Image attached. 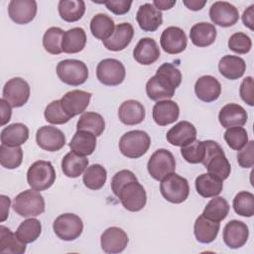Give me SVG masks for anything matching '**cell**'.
Here are the masks:
<instances>
[{
	"label": "cell",
	"mask_w": 254,
	"mask_h": 254,
	"mask_svg": "<svg viewBox=\"0 0 254 254\" xmlns=\"http://www.w3.org/2000/svg\"><path fill=\"white\" fill-rule=\"evenodd\" d=\"M182 82V73L173 64L165 63L146 83V93L151 100L160 101L175 95V90Z\"/></svg>",
	"instance_id": "obj_1"
},
{
	"label": "cell",
	"mask_w": 254,
	"mask_h": 254,
	"mask_svg": "<svg viewBox=\"0 0 254 254\" xmlns=\"http://www.w3.org/2000/svg\"><path fill=\"white\" fill-rule=\"evenodd\" d=\"M203 143L205 153L201 164L206 168L208 174L221 181L226 180L230 175L231 166L222 148L217 142L212 140H206Z\"/></svg>",
	"instance_id": "obj_2"
},
{
	"label": "cell",
	"mask_w": 254,
	"mask_h": 254,
	"mask_svg": "<svg viewBox=\"0 0 254 254\" xmlns=\"http://www.w3.org/2000/svg\"><path fill=\"white\" fill-rule=\"evenodd\" d=\"M114 194L120 199L124 208L129 211H139L146 205V190L138 180H132L125 183L114 192Z\"/></svg>",
	"instance_id": "obj_3"
},
{
	"label": "cell",
	"mask_w": 254,
	"mask_h": 254,
	"mask_svg": "<svg viewBox=\"0 0 254 254\" xmlns=\"http://www.w3.org/2000/svg\"><path fill=\"white\" fill-rule=\"evenodd\" d=\"M12 207L22 217L38 216L45 211V199L40 191L26 190L15 196Z\"/></svg>",
	"instance_id": "obj_4"
},
{
	"label": "cell",
	"mask_w": 254,
	"mask_h": 254,
	"mask_svg": "<svg viewBox=\"0 0 254 254\" xmlns=\"http://www.w3.org/2000/svg\"><path fill=\"white\" fill-rule=\"evenodd\" d=\"M151 138L145 131L132 130L126 132L119 140V150L127 158L138 159L149 150Z\"/></svg>",
	"instance_id": "obj_5"
},
{
	"label": "cell",
	"mask_w": 254,
	"mask_h": 254,
	"mask_svg": "<svg viewBox=\"0 0 254 254\" xmlns=\"http://www.w3.org/2000/svg\"><path fill=\"white\" fill-rule=\"evenodd\" d=\"M56 181V171L49 161H36L27 172V182L32 190L37 191L46 190Z\"/></svg>",
	"instance_id": "obj_6"
},
{
	"label": "cell",
	"mask_w": 254,
	"mask_h": 254,
	"mask_svg": "<svg viewBox=\"0 0 254 254\" xmlns=\"http://www.w3.org/2000/svg\"><path fill=\"white\" fill-rule=\"evenodd\" d=\"M160 191L168 201L182 203L190 194V186L187 179L174 172L161 181Z\"/></svg>",
	"instance_id": "obj_7"
},
{
	"label": "cell",
	"mask_w": 254,
	"mask_h": 254,
	"mask_svg": "<svg viewBox=\"0 0 254 254\" xmlns=\"http://www.w3.org/2000/svg\"><path fill=\"white\" fill-rule=\"evenodd\" d=\"M57 74L64 83L77 86L86 81L88 68L87 65L79 60L67 59L58 64Z\"/></svg>",
	"instance_id": "obj_8"
},
{
	"label": "cell",
	"mask_w": 254,
	"mask_h": 254,
	"mask_svg": "<svg viewBox=\"0 0 254 254\" xmlns=\"http://www.w3.org/2000/svg\"><path fill=\"white\" fill-rule=\"evenodd\" d=\"M147 170L153 179L162 181L176 170L174 155L167 149H158L151 155L147 164Z\"/></svg>",
	"instance_id": "obj_9"
},
{
	"label": "cell",
	"mask_w": 254,
	"mask_h": 254,
	"mask_svg": "<svg viewBox=\"0 0 254 254\" xmlns=\"http://www.w3.org/2000/svg\"><path fill=\"white\" fill-rule=\"evenodd\" d=\"M53 229L60 239L71 241L81 235L83 223L78 215L74 213H64L55 219Z\"/></svg>",
	"instance_id": "obj_10"
},
{
	"label": "cell",
	"mask_w": 254,
	"mask_h": 254,
	"mask_svg": "<svg viewBox=\"0 0 254 254\" xmlns=\"http://www.w3.org/2000/svg\"><path fill=\"white\" fill-rule=\"evenodd\" d=\"M126 70L121 62L116 59H104L96 67L97 79L104 85H119L125 79Z\"/></svg>",
	"instance_id": "obj_11"
},
{
	"label": "cell",
	"mask_w": 254,
	"mask_h": 254,
	"mask_svg": "<svg viewBox=\"0 0 254 254\" xmlns=\"http://www.w3.org/2000/svg\"><path fill=\"white\" fill-rule=\"evenodd\" d=\"M2 95L12 107H21L29 100L30 85L21 77H13L4 84Z\"/></svg>",
	"instance_id": "obj_12"
},
{
	"label": "cell",
	"mask_w": 254,
	"mask_h": 254,
	"mask_svg": "<svg viewBox=\"0 0 254 254\" xmlns=\"http://www.w3.org/2000/svg\"><path fill=\"white\" fill-rule=\"evenodd\" d=\"M161 48L170 55L184 52L188 45V39L183 29L175 26L166 28L160 38Z\"/></svg>",
	"instance_id": "obj_13"
},
{
	"label": "cell",
	"mask_w": 254,
	"mask_h": 254,
	"mask_svg": "<svg viewBox=\"0 0 254 254\" xmlns=\"http://www.w3.org/2000/svg\"><path fill=\"white\" fill-rule=\"evenodd\" d=\"M90 98V92L80 89H74L66 92L60 100L64 111L70 118H72L85 111L89 104Z\"/></svg>",
	"instance_id": "obj_14"
},
{
	"label": "cell",
	"mask_w": 254,
	"mask_h": 254,
	"mask_svg": "<svg viewBox=\"0 0 254 254\" xmlns=\"http://www.w3.org/2000/svg\"><path fill=\"white\" fill-rule=\"evenodd\" d=\"M38 146L48 152H57L65 145V136L54 126H43L36 133Z\"/></svg>",
	"instance_id": "obj_15"
},
{
	"label": "cell",
	"mask_w": 254,
	"mask_h": 254,
	"mask_svg": "<svg viewBox=\"0 0 254 254\" xmlns=\"http://www.w3.org/2000/svg\"><path fill=\"white\" fill-rule=\"evenodd\" d=\"M209 18L214 25L230 27L237 23L239 13L237 8L226 1H216L209 8Z\"/></svg>",
	"instance_id": "obj_16"
},
{
	"label": "cell",
	"mask_w": 254,
	"mask_h": 254,
	"mask_svg": "<svg viewBox=\"0 0 254 254\" xmlns=\"http://www.w3.org/2000/svg\"><path fill=\"white\" fill-rule=\"evenodd\" d=\"M129 242L127 233L116 226L108 227L101 234L100 245L105 253L113 254L122 252Z\"/></svg>",
	"instance_id": "obj_17"
},
{
	"label": "cell",
	"mask_w": 254,
	"mask_h": 254,
	"mask_svg": "<svg viewBox=\"0 0 254 254\" xmlns=\"http://www.w3.org/2000/svg\"><path fill=\"white\" fill-rule=\"evenodd\" d=\"M8 14L16 24H28L37 14V2L35 0H12L8 5Z\"/></svg>",
	"instance_id": "obj_18"
},
{
	"label": "cell",
	"mask_w": 254,
	"mask_h": 254,
	"mask_svg": "<svg viewBox=\"0 0 254 254\" xmlns=\"http://www.w3.org/2000/svg\"><path fill=\"white\" fill-rule=\"evenodd\" d=\"M248 236V226L240 220H230L224 226L223 241L229 248L237 249L242 247L247 242Z\"/></svg>",
	"instance_id": "obj_19"
},
{
	"label": "cell",
	"mask_w": 254,
	"mask_h": 254,
	"mask_svg": "<svg viewBox=\"0 0 254 254\" xmlns=\"http://www.w3.org/2000/svg\"><path fill=\"white\" fill-rule=\"evenodd\" d=\"M139 27L145 32H155L163 22V15L152 3L141 5L136 14Z\"/></svg>",
	"instance_id": "obj_20"
},
{
	"label": "cell",
	"mask_w": 254,
	"mask_h": 254,
	"mask_svg": "<svg viewBox=\"0 0 254 254\" xmlns=\"http://www.w3.org/2000/svg\"><path fill=\"white\" fill-rule=\"evenodd\" d=\"M247 112L239 104L228 103L224 105L218 114L219 123L223 128L242 127L247 122Z\"/></svg>",
	"instance_id": "obj_21"
},
{
	"label": "cell",
	"mask_w": 254,
	"mask_h": 254,
	"mask_svg": "<svg viewBox=\"0 0 254 254\" xmlns=\"http://www.w3.org/2000/svg\"><path fill=\"white\" fill-rule=\"evenodd\" d=\"M134 36V28L130 23H121L115 27L112 36L103 41L104 47L113 52H119L129 46Z\"/></svg>",
	"instance_id": "obj_22"
},
{
	"label": "cell",
	"mask_w": 254,
	"mask_h": 254,
	"mask_svg": "<svg viewBox=\"0 0 254 254\" xmlns=\"http://www.w3.org/2000/svg\"><path fill=\"white\" fill-rule=\"evenodd\" d=\"M166 138L170 144L183 147L195 140L196 129L189 121H180L167 132Z\"/></svg>",
	"instance_id": "obj_23"
},
{
	"label": "cell",
	"mask_w": 254,
	"mask_h": 254,
	"mask_svg": "<svg viewBox=\"0 0 254 254\" xmlns=\"http://www.w3.org/2000/svg\"><path fill=\"white\" fill-rule=\"evenodd\" d=\"M153 119L159 126H167L178 120L180 115L179 105L173 100H160L153 107Z\"/></svg>",
	"instance_id": "obj_24"
},
{
	"label": "cell",
	"mask_w": 254,
	"mask_h": 254,
	"mask_svg": "<svg viewBox=\"0 0 254 254\" xmlns=\"http://www.w3.org/2000/svg\"><path fill=\"white\" fill-rule=\"evenodd\" d=\"M160 55L158 44L152 38H142L133 51L135 61L144 65L154 64L160 58Z\"/></svg>",
	"instance_id": "obj_25"
},
{
	"label": "cell",
	"mask_w": 254,
	"mask_h": 254,
	"mask_svg": "<svg viewBox=\"0 0 254 254\" xmlns=\"http://www.w3.org/2000/svg\"><path fill=\"white\" fill-rule=\"evenodd\" d=\"M194 92L196 97L201 101L212 102L219 97L221 85L214 76L202 75L195 81Z\"/></svg>",
	"instance_id": "obj_26"
},
{
	"label": "cell",
	"mask_w": 254,
	"mask_h": 254,
	"mask_svg": "<svg viewBox=\"0 0 254 254\" xmlns=\"http://www.w3.org/2000/svg\"><path fill=\"white\" fill-rule=\"evenodd\" d=\"M145 115L143 104L134 99L124 101L118 109L119 120L125 125H137L144 120Z\"/></svg>",
	"instance_id": "obj_27"
},
{
	"label": "cell",
	"mask_w": 254,
	"mask_h": 254,
	"mask_svg": "<svg viewBox=\"0 0 254 254\" xmlns=\"http://www.w3.org/2000/svg\"><path fill=\"white\" fill-rule=\"evenodd\" d=\"M216 28L213 24L200 22L194 24L190 31L191 43L199 48H204L212 45L216 39Z\"/></svg>",
	"instance_id": "obj_28"
},
{
	"label": "cell",
	"mask_w": 254,
	"mask_h": 254,
	"mask_svg": "<svg viewBox=\"0 0 254 254\" xmlns=\"http://www.w3.org/2000/svg\"><path fill=\"white\" fill-rule=\"evenodd\" d=\"M220 224L217 221L206 218L202 213L195 219L193 232L196 240L200 243L207 244L212 242L219 231Z\"/></svg>",
	"instance_id": "obj_29"
},
{
	"label": "cell",
	"mask_w": 254,
	"mask_h": 254,
	"mask_svg": "<svg viewBox=\"0 0 254 254\" xmlns=\"http://www.w3.org/2000/svg\"><path fill=\"white\" fill-rule=\"evenodd\" d=\"M219 72L230 80H235L240 78L245 70L246 64L245 61L238 56L226 55L223 56L218 63Z\"/></svg>",
	"instance_id": "obj_30"
},
{
	"label": "cell",
	"mask_w": 254,
	"mask_h": 254,
	"mask_svg": "<svg viewBox=\"0 0 254 254\" xmlns=\"http://www.w3.org/2000/svg\"><path fill=\"white\" fill-rule=\"evenodd\" d=\"M69 148L80 156L91 155L96 148V136L88 131L77 130L69 142Z\"/></svg>",
	"instance_id": "obj_31"
},
{
	"label": "cell",
	"mask_w": 254,
	"mask_h": 254,
	"mask_svg": "<svg viewBox=\"0 0 254 254\" xmlns=\"http://www.w3.org/2000/svg\"><path fill=\"white\" fill-rule=\"evenodd\" d=\"M29 138V129L23 123H13L1 131V143L10 147L23 145Z\"/></svg>",
	"instance_id": "obj_32"
},
{
	"label": "cell",
	"mask_w": 254,
	"mask_h": 254,
	"mask_svg": "<svg viewBox=\"0 0 254 254\" xmlns=\"http://www.w3.org/2000/svg\"><path fill=\"white\" fill-rule=\"evenodd\" d=\"M86 45L85 31L80 27H75L64 32L62 50L66 54H76L81 52Z\"/></svg>",
	"instance_id": "obj_33"
},
{
	"label": "cell",
	"mask_w": 254,
	"mask_h": 254,
	"mask_svg": "<svg viewBox=\"0 0 254 254\" xmlns=\"http://www.w3.org/2000/svg\"><path fill=\"white\" fill-rule=\"evenodd\" d=\"M223 181L210 174L199 175L194 182L197 193L202 197H213L218 195L223 188Z\"/></svg>",
	"instance_id": "obj_34"
},
{
	"label": "cell",
	"mask_w": 254,
	"mask_h": 254,
	"mask_svg": "<svg viewBox=\"0 0 254 254\" xmlns=\"http://www.w3.org/2000/svg\"><path fill=\"white\" fill-rule=\"evenodd\" d=\"M88 160L74 152L67 153L62 160V171L68 178H77L86 170Z\"/></svg>",
	"instance_id": "obj_35"
},
{
	"label": "cell",
	"mask_w": 254,
	"mask_h": 254,
	"mask_svg": "<svg viewBox=\"0 0 254 254\" xmlns=\"http://www.w3.org/2000/svg\"><path fill=\"white\" fill-rule=\"evenodd\" d=\"M26 251V243H24L13 233L8 227L0 226V253L22 254Z\"/></svg>",
	"instance_id": "obj_36"
},
{
	"label": "cell",
	"mask_w": 254,
	"mask_h": 254,
	"mask_svg": "<svg viewBox=\"0 0 254 254\" xmlns=\"http://www.w3.org/2000/svg\"><path fill=\"white\" fill-rule=\"evenodd\" d=\"M114 30V21L106 14L98 13L90 21V31L92 36L102 42L109 39Z\"/></svg>",
	"instance_id": "obj_37"
},
{
	"label": "cell",
	"mask_w": 254,
	"mask_h": 254,
	"mask_svg": "<svg viewBox=\"0 0 254 254\" xmlns=\"http://www.w3.org/2000/svg\"><path fill=\"white\" fill-rule=\"evenodd\" d=\"M61 18L65 22H76L85 12V3L82 0H61L58 5Z\"/></svg>",
	"instance_id": "obj_38"
},
{
	"label": "cell",
	"mask_w": 254,
	"mask_h": 254,
	"mask_svg": "<svg viewBox=\"0 0 254 254\" xmlns=\"http://www.w3.org/2000/svg\"><path fill=\"white\" fill-rule=\"evenodd\" d=\"M76 129L88 131L98 137L105 129V121L99 113L84 112L76 123Z\"/></svg>",
	"instance_id": "obj_39"
},
{
	"label": "cell",
	"mask_w": 254,
	"mask_h": 254,
	"mask_svg": "<svg viewBox=\"0 0 254 254\" xmlns=\"http://www.w3.org/2000/svg\"><path fill=\"white\" fill-rule=\"evenodd\" d=\"M107 179V173L104 167L99 164H93L86 168L83 173L82 182L84 186L92 190H100Z\"/></svg>",
	"instance_id": "obj_40"
},
{
	"label": "cell",
	"mask_w": 254,
	"mask_h": 254,
	"mask_svg": "<svg viewBox=\"0 0 254 254\" xmlns=\"http://www.w3.org/2000/svg\"><path fill=\"white\" fill-rule=\"evenodd\" d=\"M229 212V204L222 196H213L203 209L202 214L213 221L220 222L225 219Z\"/></svg>",
	"instance_id": "obj_41"
},
{
	"label": "cell",
	"mask_w": 254,
	"mask_h": 254,
	"mask_svg": "<svg viewBox=\"0 0 254 254\" xmlns=\"http://www.w3.org/2000/svg\"><path fill=\"white\" fill-rule=\"evenodd\" d=\"M42 232V224L37 218H28L24 220L17 228L16 234L24 243L36 241Z\"/></svg>",
	"instance_id": "obj_42"
},
{
	"label": "cell",
	"mask_w": 254,
	"mask_h": 254,
	"mask_svg": "<svg viewBox=\"0 0 254 254\" xmlns=\"http://www.w3.org/2000/svg\"><path fill=\"white\" fill-rule=\"evenodd\" d=\"M23 161V150L20 146L10 147L1 144L0 146V164L2 167L13 170L18 168Z\"/></svg>",
	"instance_id": "obj_43"
},
{
	"label": "cell",
	"mask_w": 254,
	"mask_h": 254,
	"mask_svg": "<svg viewBox=\"0 0 254 254\" xmlns=\"http://www.w3.org/2000/svg\"><path fill=\"white\" fill-rule=\"evenodd\" d=\"M64 34V30L59 27H51L45 32L43 37V46L49 54L60 55L63 52L62 43Z\"/></svg>",
	"instance_id": "obj_44"
},
{
	"label": "cell",
	"mask_w": 254,
	"mask_h": 254,
	"mask_svg": "<svg viewBox=\"0 0 254 254\" xmlns=\"http://www.w3.org/2000/svg\"><path fill=\"white\" fill-rule=\"evenodd\" d=\"M234 211L244 217H251L254 214V194L250 191H240L233 198Z\"/></svg>",
	"instance_id": "obj_45"
},
{
	"label": "cell",
	"mask_w": 254,
	"mask_h": 254,
	"mask_svg": "<svg viewBox=\"0 0 254 254\" xmlns=\"http://www.w3.org/2000/svg\"><path fill=\"white\" fill-rule=\"evenodd\" d=\"M204 143L203 141L194 140L185 146L181 149V154L183 158L190 164H198L201 163L204 158Z\"/></svg>",
	"instance_id": "obj_46"
},
{
	"label": "cell",
	"mask_w": 254,
	"mask_h": 254,
	"mask_svg": "<svg viewBox=\"0 0 254 254\" xmlns=\"http://www.w3.org/2000/svg\"><path fill=\"white\" fill-rule=\"evenodd\" d=\"M224 140L232 150L239 151L248 143V134L243 127H231L226 129Z\"/></svg>",
	"instance_id": "obj_47"
},
{
	"label": "cell",
	"mask_w": 254,
	"mask_h": 254,
	"mask_svg": "<svg viewBox=\"0 0 254 254\" xmlns=\"http://www.w3.org/2000/svg\"><path fill=\"white\" fill-rule=\"evenodd\" d=\"M46 120L51 123V124H56V125H61L67 123L71 118L64 111L62 105H61V100H54L51 103H49L45 109L44 112Z\"/></svg>",
	"instance_id": "obj_48"
},
{
	"label": "cell",
	"mask_w": 254,
	"mask_h": 254,
	"mask_svg": "<svg viewBox=\"0 0 254 254\" xmlns=\"http://www.w3.org/2000/svg\"><path fill=\"white\" fill-rule=\"evenodd\" d=\"M228 48L239 55L247 54L252 48V41L250 37L242 32L234 33L228 40Z\"/></svg>",
	"instance_id": "obj_49"
},
{
	"label": "cell",
	"mask_w": 254,
	"mask_h": 254,
	"mask_svg": "<svg viewBox=\"0 0 254 254\" xmlns=\"http://www.w3.org/2000/svg\"><path fill=\"white\" fill-rule=\"evenodd\" d=\"M237 162L241 168H252L254 166V141L248 143L238 151Z\"/></svg>",
	"instance_id": "obj_50"
},
{
	"label": "cell",
	"mask_w": 254,
	"mask_h": 254,
	"mask_svg": "<svg viewBox=\"0 0 254 254\" xmlns=\"http://www.w3.org/2000/svg\"><path fill=\"white\" fill-rule=\"evenodd\" d=\"M253 90H254V82L252 76L245 77L239 88V93L242 98V100L247 103L250 106H253L254 104V96H253Z\"/></svg>",
	"instance_id": "obj_51"
},
{
	"label": "cell",
	"mask_w": 254,
	"mask_h": 254,
	"mask_svg": "<svg viewBox=\"0 0 254 254\" xmlns=\"http://www.w3.org/2000/svg\"><path fill=\"white\" fill-rule=\"evenodd\" d=\"M103 4L113 14H115V15H124L127 12H129V10L131 8V5H132V1L108 0V1H104Z\"/></svg>",
	"instance_id": "obj_52"
},
{
	"label": "cell",
	"mask_w": 254,
	"mask_h": 254,
	"mask_svg": "<svg viewBox=\"0 0 254 254\" xmlns=\"http://www.w3.org/2000/svg\"><path fill=\"white\" fill-rule=\"evenodd\" d=\"M11 107L12 106L4 98L0 99V110H1V122H0V125L1 126H4L5 124H7L10 121L11 115H12Z\"/></svg>",
	"instance_id": "obj_53"
},
{
	"label": "cell",
	"mask_w": 254,
	"mask_h": 254,
	"mask_svg": "<svg viewBox=\"0 0 254 254\" xmlns=\"http://www.w3.org/2000/svg\"><path fill=\"white\" fill-rule=\"evenodd\" d=\"M243 24L250 30L254 29V5H250L242 15Z\"/></svg>",
	"instance_id": "obj_54"
},
{
	"label": "cell",
	"mask_w": 254,
	"mask_h": 254,
	"mask_svg": "<svg viewBox=\"0 0 254 254\" xmlns=\"http://www.w3.org/2000/svg\"><path fill=\"white\" fill-rule=\"evenodd\" d=\"M0 198H1V222H4L9 215V208H10L11 200L8 196H6L4 194H1Z\"/></svg>",
	"instance_id": "obj_55"
},
{
	"label": "cell",
	"mask_w": 254,
	"mask_h": 254,
	"mask_svg": "<svg viewBox=\"0 0 254 254\" xmlns=\"http://www.w3.org/2000/svg\"><path fill=\"white\" fill-rule=\"evenodd\" d=\"M183 3L190 10L198 11L204 7V5L206 4V1L205 0H202V1L201 0H184Z\"/></svg>",
	"instance_id": "obj_56"
},
{
	"label": "cell",
	"mask_w": 254,
	"mask_h": 254,
	"mask_svg": "<svg viewBox=\"0 0 254 254\" xmlns=\"http://www.w3.org/2000/svg\"><path fill=\"white\" fill-rule=\"evenodd\" d=\"M177 1L176 0H155L153 1V5L158 9V10H169L173 8L176 5Z\"/></svg>",
	"instance_id": "obj_57"
}]
</instances>
